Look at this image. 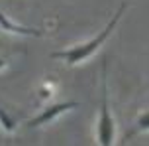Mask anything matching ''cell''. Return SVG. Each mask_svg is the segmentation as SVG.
I'll return each mask as SVG.
<instances>
[{
	"label": "cell",
	"instance_id": "cell-1",
	"mask_svg": "<svg viewBox=\"0 0 149 146\" xmlns=\"http://www.w3.org/2000/svg\"><path fill=\"white\" fill-rule=\"evenodd\" d=\"M126 8H127V4H126V2H122V4H120V8H118V12H116V14H114V18L108 22V26H106V28L100 32L98 36H94L90 42L81 44V46H74V47H69V49H65V51H55V54H51V57H53V59H65L69 65H74V63L84 61L88 55H92L98 47L106 42V38H108V36L112 34V30L116 28V24H118V20L122 18V14H124V10H126Z\"/></svg>",
	"mask_w": 149,
	"mask_h": 146
},
{
	"label": "cell",
	"instance_id": "cell-2",
	"mask_svg": "<svg viewBox=\"0 0 149 146\" xmlns=\"http://www.w3.org/2000/svg\"><path fill=\"white\" fill-rule=\"evenodd\" d=\"M116 134V124L108 109V85H106V59L102 61V101H100V116L96 124V140L100 146H112Z\"/></svg>",
	"mask_w": 149,
	"mask_h": 146
},
{
	"label": "cell",
	"instance_id": "cell-3",
	"mask_svg": "<svg viewBox=\"0 0 149 146\" xmlns=\"http://www.w3.org/2000/svg\"><path fill=\"white\" fill-rule=\"evenodd\" d=\"M77 107H79V103H77V101H69V103H55V105H51V107H47L43 113L36 115L31 121H28V126H30V128L41 126V124L49 123V121H53V118H57L59 115H63L65 111H71V109H77Z\"/></svg>",
	"mask_w": 149,
	"mask_h": 146
},
{
	"label": "cell",
	"instance_id": "cell-4",
	"mask_svg": "<svg viewBox=\"0 0 149 146\" xmlns=\"http://www.w3.org/2000/svg\"><path fill=\"white\" fill-rule=\"evenodd\" d=\"M0 28L6 32H12V34H20V36H43V32L41 30H36V28H26V26H18L14 24L12 20H8L6 16L0 12Z\"/></svg>",
	"mask_w": 149,
	"mask_h": 146
},
{
	"label": "cell",
	"instance_id": "cell-5",
	"mask_svg": "<svg viewBox=\"0 0 149 146\" xmlns=\"http://www.w3.org/2000/svg\"><path fill=\"white\" fill-rule=\"evenodd\" d=\"M149 130V111H145V113H141V115L137 116V121H135L134 128L126 134V138L124 140H130L132 136H135V134H139V132H145Z\"/></svg>",
	"mask_w": 149,
	"mask_h": 146
},
{
	"label": "cell",
	"instance_id": "cell-6",
	"mask_svg": "<svg viewBox=\"0 0 149 146\" xmlns=\"http://www.w3.org/2000/svg\"><path fill=\"white\" fill-rule=\"evenodd\" d=\"M0 126H2L6 132H12L16 128V118H12L2 107H0Z\"/></svg>",
	"mask_w": 149,
	"mask_h": 146
},
{
	"label": "cell",
	"instance_id": "cell-7",
	"mask_svg": "<svg viewBox=\"0 0 149 146\" xmlns=\"http://www.w3.org/2000/svg\"><path fill=\"white\" fill-rule=\"evenodd\" d=\"M4 67H6V59H4V57H0V69H4Z\"/></svg>",
	"mask_w": 149,
	"mask_h": 146
},
{
	"label": "cell",
	"instance_id": "cell-8",
	"mask_svg": "<svg viewBox=\"0 0 149 146\" xmlns=\"http://www.w3.org/2000/svg\"><path fill=\"white\" fill-rule=\"evenodd\" d=\"M6 146H10V144H6Z\"/></svg>",
	"mask_w": 149,
	"mask_h": 146
}]
</instances>
